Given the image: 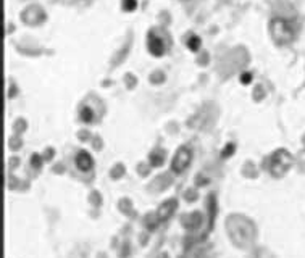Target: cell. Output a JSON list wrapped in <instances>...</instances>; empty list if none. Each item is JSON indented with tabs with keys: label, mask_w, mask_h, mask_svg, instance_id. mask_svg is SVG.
I'll list each match as a JSON object with an SVG mask.
<instances>
[{
	"label": "cell",
	"mask_w": 305,
	"mask_h": 258,
	"mask_svg": "<svg viewBox=\"0 0 305 258\" xmlns=\"http://www.w3.org/2000/svg\"><path fill=\"white\" fill-rule=\"evenodd\" d=\"M228 223H233L234 224V229L233 228H228V229H230V235H231V239L236 244L244 247L246 244H249L250 241L254 239V229H249L247 231V228H252V224H250L249 221H246V220L241 221L239 218L231 216Z\"/></svg>",
	"instance_id": "obj_1"
},
{
	"label": "cell",
	"mask_w": 305,
	"mask_h": 258,
	"mask_svg": "<svg viewBox=\"0 0 305 258\" xmlns=\"http://www.w3.org/2000/svg\"><path fill=\"white\" fill-rule=\"evenodd\" d=\"M292 165V156L288 150H276L271 156V162H270V171L275 177H281L284 176L289 168Z\"/></svg>",
	"instance_id": "obj_2"
},
{
	"label": "cell",
	"mask_w": 305,
	"mask_h": 258,
	"mask_svg": "<svg viewBox=\"0 0 305 258\" xmlns=\"http://www.w3.org/2000/svg\"><path fill=\"white\" fill-rule=\"evenodd\" d=\"M270 31H271V36H273V39L278 44H288L294 37L292 26L288 23L286 19H282V18H275L273 21H271Z\"/></svg>",
	"instance_id": "obj_3"
},
{
	"label": "cell",
	"mask_w": 305,
	"mask_h": 258,
	"mask_svg": "<svg viewBox=\"0 0 305 258\" xmlns=\"http://www.w3.org/2000/svg\"><path fill=\"white\" fill-rule=\"evenodd\" d=\"M191 160H192V152L191 149L188 147H181L176 155H174V158H173V163H171V168H173V171L174 173H182L186 168L191 165Z\"/></svg>",
	"instance_id": "obj_4"
},
{
	"label": "cell",
	"mask_w": 305,
	"mask_h": 258,
	"mask_svg": "<svg viewBox=\"0 0 305 258\" xmlns=\"http://www.w3.org/2000/svg\"><path fill=\"white\" fill-rule=\"evenodd\" d=\"M176 207H178V200L176 199H171V200L163 202V204L160 205V208L157 210V213H155L157 221H167L173 215V213H174Z\"/></svg>",
	"instance_id": "obj_5"
},
{
	"label": "cell",
	"mask_w": 305,
	"mask_h": 258,
	"mask_svg": "<svg viewBox=\"0 0 305 258\" xmlns=\"http://www.w3.org/2000/svg\"><path fill=\"white\" fill-rule=\"evenodd\" d=\"M147 47H149V52L152 55H155V57H160L165 50V46H163V42L160 37L154 36V34H149V39H147Z\"/></svg>",
	"instance_id": "obj_6"
},
{
	"label": "cell",
	"mask_w": 305,
	"mask_h": 258,
	"mask_svg": "<svg viewBox=\"0 0 305 258\" xmlns=\"http://www.w3.org/2000/svg\"><path fill=\"white\" fill-rule=\"evenodd\" d=\"M74 162H76V166H78L81 171H89L92 168V156L86 150H81L78 155H76Z\"/></svg>",
	"instance_id": "obj_7"
},
{
	"label": "cell",
	"mask_w": 305,
	"mask_h": 258,
	"mask_svg": "<svg viewBox=\"0 0 305 258\" xmlns=\"http://www.w3.org/2000/svg\"><path fill=\"white\" fill-rule=\"evenodd\" d=\"M200 223H202V215H200V213H191V215L184 216L182 226L186 229H195Z\"/></svg>",
	"instance_id": "obj_8"
},
{
	"label": "cell",
	"mask_w": 305,
	"mask_h": 258,
	"mask_svg": "<svg viewBox=\"0 0 305 258\" xmlns=\"http://www.w3.org/2000/svg\"><path fill=\"white\" fill-rule=\"evenodd\" d=\"M81 120H83L84 123H91V121L94 120V111H92L89 107H84V108L81 110Z\"/></svg>",
	"instance_id": "obj_9"
},
{
	"label": "cell",
	"mask_w": 305,
	"mask_h": 258,
	"mask_svg": "<svg viewBox=\"0 0 305 258\" xmlns=\"http://www.w3.org/2000/svg\"><path fill=\"white\" fill-rule=\"evenodd\" d=\"M200 44H202V42H200V39H199L197 36H192V37L188 41V47H189L192 52H197V50L200 49Z\"/></svg>",
	"instance_id": "obj_10"
},
{
	"label": "cell",
	"mask_w": 305,
	"mask_h": 258,
	"mask_svg": "<svg viewBox=\"0 0 305 258\" xmlns=\"http://www.w3.org/2000/svg\"><path fill=\"white\" fill-rule=\"evenodd\" d=\"M161 163H163V155H161L160 152H158V153L154 152V153L150 155V165H152V166H160Z\"/></svg>",
	"instance_id": "obj_11"
},
{
	"label": "cell",
	"mask_w": 305,
	"mask_h": 258,
	"mask_svg": "<svg viewBox=\"0 0 305 258\" xmlns=\"http://www.w3.org/2000/svg\"><path fill=\"white\" fill-rule=\"evenodd\" d=\"M137 7V2L136 0H123V10L125 12H133Z\"/></svg>",
	"instance_id": "obj_12"
},
{
	"label": "cell",
	"mask_w": 305,
	"mask_h": 258,
	"mask_svg": "<svg viewBox=\"0 0 305 258\" xmlns=\"http://www.w3.org/2000/svg\"><path fill=\"white\" fill-rule=\"evenodd\" d=\"M234 152V145L233 144H228L226 147L223 149V152H221V155L225 156V158H228V156H230L231 153Z\"/></svg>",
	"instance_id": "obj_13"
},
{
	"label": "cell",
	"mask_w": 305,
	"mask_h": 258,
	"mask_svg": "<svg viewBox=\"0 0 305 258\" xmlns=\"http://www.w3.org/2000/svg\"><path fill=\"white\" fill-rule=\"evenodd\" d=\"M250 81H252V74H250V73H244V74L241 76V83H242V84H249Z\"/></svg>",
	"instance_id": "obj_14"
},
{
	"label": "cell",
	"mask_w": 305,
	"mask_h": 258,
	"mask_svg": "<svg viewBox=\"0 0 305 258\" xmlns=\"http://www.w3.org/2000/svg\"><path fill=\"white\" fill-rule=\"evenodd\" d=\"M32 165H34V166H39V165H40L39 155H34V156H32Z\"/></svg>",
	"instance_id": "obj_15"
},
{
	"label": "cell",
	"mask_w": 305,
	"mask_h": 258,
	"mask_svg": "<svg viewBox=\"0 0 305 258\" xmlns=\"http://www.w3.org/2000/svg\"><path fill=\"white\" fill-rule=\"evenodd\" d=\"M302 162H303V163H305V152H303V153H302Z\"/></svg>",
	"instance_id": "obj_16"
}]
</instances>
